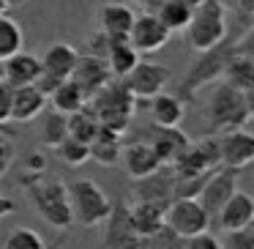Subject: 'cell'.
<instances>
[{
  "label": "cell",
  "mask_w": 254,
  "mask_h": 249,
  "mask_svg": "<svg viewBox=\"0 0 254 249\" xmlns=\"http://www.w3.org/2000/svg\"><path fill=\"white\" fill-rule=\"evenodd\" d=\"M22 189L28 194V203L36 214L55 230H68L74 225L71 203H68V186L61 178H52L50 172H22Z\"/></svg>",
  "instance_id": "6da1fadb"
},
{
  "label": "cell",
  "mask_w": 254,
  "mask_h": 249,
  "mask_svg": "<svg viewBox=\"0 0 254 249\" xmlns=\"http://www.w3.org/2000/svg\"><path fill=\"white\" fill-rule=\"evenodd\" d=\"M88 107L101 126L115 129V132L123 134L128 129V123H131V118H134L137 99L131 96V90L126 88L123 80L112 77L110 83H104L96 93L88 96Z\"/></svg>",
  "instance_id": "7a4b0ae2"
},
{
  "label": "cell",
  "mask_w": 254,
  "mask_h": 249,
  "mask_svg": "<svg viewBox=\"0 0 254 249\" xmlns=\"http://www.w3.org/2000/svg\"><path fill=\"white\" fill-rule=\"evenodd\" d=\"M230 36V19H227V8L219 6L216 0H205L202 6H197L189 17V25L183 28V44L191 52H208L216 44Z\"/></svg>",
  "instance_id": "3957f363"
},
{
  "label": "cell",
  "mask_w": 254,
  "mask_h": 249,
  "mask_svg": "<svg viewBox=\"0 0 254 249\" xmlns=\"http://www.w3.org/2000/svg\"><path fill=\"white\" fill-rule=\"evenodd\" d=\"M249 30H252V28H249ZM249 30H246V33H249ZM246 33H243V39H246ZM243 39H224L221 44H216L213 50L197 52L199 58L194 61V66L186 72V77H183L181 85H178L175 93L181 96L183 101H191L194 96L205 88V85H210V80H221V72H224V66L230 63V58L241 50Z\"/></svg>",
  "instance_id": "277c9868"
},
{
  "label": "cell",
  "mask_w": 254,
  "mask_h": 249,
  "mask_svg": "<svg viewBox=\"0 0 254 249\" xmlns=\"http://www.w3.org/2000/svg\"><path fill=\"white\" fill-rule=\"evenodd\" d=\"M252 118V93L232 88L227 83H219L210 93L208 101V129L213 134L230 132V129H243Z\"/></svg>",
  "instance_id": "5b68a950"
},
{
  "label": "cell",
  "mask_w": 254,
  "mask_h": 249,
  "mask_svg": "<svg viewBox=\"0 0 254 249\" xmlns=\"http://www.w3.org/2000/svg\"><path fill=\"white\" fill-rule=\"evenodd\" d=\"M68 203H71L74 225L79 227H101L110 216L112 200L93 178H79L68 186Z\"/></svg>",
  "instance_id": "8992f818"
},
{
  "label": "cell",
  "mask_w": 254,
  "mask_h": 249,
  "mask_svg": "<svg viewBox=\"0 0 254 249\" xmlns=\"http://www.w3.org/2000/svg\"><path fill=\"white\" fill-rule=\"evenodd\" d=\"M164 222L181 238H189V236H197V233L208 230L210 227V214L205 211V205L199 203L197 197H175L170 205H167Z\"/></svg>",
  "instance_id": "52a82bcc"
},
{
  "label": "cell",
  "mask_w": 254,
  "mask_h": 249,
  "mask_svg": "<svg viewBox=\"0 0 254 249\" xmlns=\"http://www.w3.org/2000/svg\"><path fill=\"white\" fill-rule=\"evenodd\" d=\"M172 80V69L164 63H153V61H139L131 72L123 77L126 88L131 90L134 99H153L156 93L167 88V83Z\"/></svg>",
  "instance_id": "ba28073f"
},
{
  "label": "cell",
  "mask_w": 254,
  "mask_h": 249,
  "mask_svg": "<svg viewBox=\"0 0 254 249\" xmlns=\"http://www.w3.org/2000/svg\"><path fill=\"white\" fill-rule=\"evenodd\" d=\"M104 249H137L139 247V233L131 225L126 203H115L112 200L110 216L104 219V238H101Z\"/></svg>",
  "instance_id": "9c48e42d"
},
{
  "label": "cell",
  "mask_w": 254,
  "mask_h": 249,
  "mask_svg": "<svg viewBox=\"0 0 254 249\" xmlns=\"http://www.w3.org/2000/svg\"><path fill=\"white\" fill-rule=\"evenodd\" d=\"M175 197V172L170 165H161L150 175L134 181V203H153V205H170Z\"/></svg>",
  "instance_id": "30bf717a"
},
{
  "label": "cell",
  "mask_w": 254,
  "mask_h": 249,
  "mask_svg": "<svg viewBox=\"0 0 254 249\" xmlns=\"http://www.w3.org/2000/svg\"><path fill=\"white\" fill-rule=\"evenodd\" d=\"M219 137V165L232 170H246L254 162V134L246 129H230Z\"/></svg>",
  "instance_id": "8fae6325"
},
{
  "label": "cell",
  "mask_w": 254,
  "mask_h": 249,
  "mask_svg": "<svg viewBox=\"0 0 254 249\" xmlns=\"http://www.w3.org/2000/svg\"><path fill=\"white\" fill-rule=\"evenodd\" d=\"M172 39V33L153 17L150 11L137 14L134 17V25L128 30L126 41L139 52V55H150V52H159L161 47H167V41Z\"/></svg>",
  "instance_id": "7c38bea8"
},
{
  "label": "cell",
  "mask_w": 254,
  "mask_h": 249,
  "mask_svg": "<svg viewBox=\"0 0 254 249\" xmlns=\"http://www.w3.org/2000/svg\"><path fill=\"white\" fill-rule=\"evenodd\" d=\"M238 175L241 170H232V167H216L208 172V181H205L202 192H199V203L205 205V211L210 214V219L216 216V211L232 197V192L238 189Z\"/></svg>",
  "instance_id": "4fadbf2b"
},
{
  "label": "cell",
  "mask_w": 254,
  "mask_h": 249,
  "mask_svg": "<svg viewBox=\"0 0 254 249\" xmlns=\"http://www.w3.org/2000/svg\"><path fill=\"white\" fill-rule=\"evenodd\" d=\"M134 17H137V11L131 6L110 0V3H101L96 11V30H101L110 39H126L134 25Z\"/></svg>",
  "instance_id": "5bb4252c"
},
{
  "label": "cell",
  "mask_w": 254,
  "mask_h": 249,
  "mask_svg": "<svg viewBox=\"0 0 254 249\" xmlns=\"http://www.w3.org/2000/svg\"><path fill=\"white\" fill-rule=\"evenodd\" d=\"M145 143L156 151L161 165H175V159L189 148L191 140L181 132V126H150Z\"/></svg>",
  "instance_id": "9a60e30c"
},
{
  "label": "cell",
  "mask_w": 254,
  "mask_h": 249,
  "mask_svg": "<svg viewBox=\"0 0 254 249\" xmlns=\"http://www.w3.org/2000/svg\"><path fill=\"white\" fill-rule=\"evenodd\" d=\"M216 219H219V227L224 233L252 227V222H254V200H252V194L235 189L232 197L227 200L219 211H216Z\"/></svg>",
  "instance_id": "2e32d148"
},
{
  "label": "cell",
  "mask_w": 254,
  "mask_h": 249,
  "mask_svg": "<svg viewBox=\"0 0 254 249\" xmlns=\"http://www.w3.org/2000/svg\"><path fill=\"white\" fill-rule=\"evenodd\" d=\"M39 61H41V74L63 83V80H68L74 74L79 52H77V47H71L68 41H55V44H50L44 50V55H39Z\"/></svg>",
  "instance_id": "e0dca14e"
},
{
  "label": "cell",
  "mask_w": 254,
  "mask_h": 249,
  "mask_svg": "<svg viewBox=\"0 0 254 249\" xmlns=\"http://www.w3.org/2000/svg\"><path fill=\"white\" fill-rule=\"evenodd\" d=\"M118 165L126 167L128 178L131 181H137V178H145L150 175L153 170H159L161 162L159 156H156V151L150 148L148 143H142V140H134V143H126L121 151V162Z\"/></svg>",
  "instance_id": "ac0fdd59"
},
{
  "label": "cell",
  "mask_w": 254,
  "mask_h": 249,
  "mask_svg": "<svg viewBox=\"0 0 254 249\" xmlns=\"http://www.w3.org/2000/svg\"><path fill=\"white\" fill-rule=\"evenodd\" d=\"M41 74V61L30 52L19 50L17 55L3 61V83H8L11 88H22V85H36Z\"/></svg>",
  "instance_id": "d6986e66"
},
{
  "label": "cell",
  "mask_w": 254,
  "mask_h": 249,
  "mask_svg": "<svg viewBox=\"0 0 254 249\" xmlns=\"http://www.w3.org/2000/svg\"><path fill=\"white\" fill-rule=\"evenodd\" d=\"M47 96L41 93L36 85H22V88H14L11 96V115L8 121H17V123H30L47 110Z\"/></svg>",
  "instance_id": "ffe728a7"
},
{
  "label": "cell",
  "mask_w": 254,
  "mask_h": 249,
  "mask_svg": "<svg viewBox=\"0 0 254 249\" xmlns=\"http://www.w3.org/2000/svg\"><path fill=\"white\" fill-rule=\"evenodd\" d=\"M88 148H90V159H93V162H99V165H107V167H115L118 162H121L123 134L115 132V129L99 126V129H96V134L90 137Z\"/></svg>",
  "instance_id": "44dd1931"
},
{
  "label": "cell",
  "mask_w": 254,
  "mask_h": 249,
  "mask_svg": "<svg viewBox=\"0 0 254 249\" xmlns=\"http://www.w3.org/2000/svg\"><path fill=\"white\" fill-rule=\"evenodd\" d=\"M71 80L79 85V88H82L85 96H90V93H96V90H99L104 83H110L112 74H110V69H107L104 61L90 58V55H79L77 66H74Z\"/></svg>",
  "instance_id": "7402d4cb"
},
{
  "label": "cell",
  "mask_w": 254,
  "mask_h": 249,
  "mask_svg": "<svg viewBox=\"0 0 254 249\" xmlns=\"http://www.w3.org/2000/svg\"><path fill=\"white\" fill-rule=\"evenodd\" d=\"M150 101V118L153 126H181L186 118V101L178 93H156Z\"/></svg>",
  "instance_id": "603a6c76"
},
{
  "label": "cell",
  "mask_w": 254,
  "mask_h": 249,
  "mask_svg": "<svg viewBox=\"0 0 254 249\" xmlns=\"http://www.w3.org/2000/svg\"><path fill=\"white\" fill-rule=\"evenodd\" d=\"M148 11L164 25L170 33H183V28L189 25V17H191V8H186L178 0H153L148 6Z\"/></svg>",
  "instance_id": "cb8c5ba5"
},
{
  "label": "cell",
  "mask_w": 254,
  "mask_h": 249,
  "mask_svg": "<svg viewBox=\"0 0 254 249\" xmlns=\"http://www.w3.org/2000/svg\"><path fill=\"white\" fill-rule=\"evenodd\" d=\"M47 101L52 104V110L63 112V115H71V112L82 110V107L88 104V96H85L82 88L68 77V80H63V83L58 85L50 96H47Z\"/></svg>",
  "instance_id": "d4e9b609"
},
{
  "label": "cell",
  "mask_w": 254,
  "mask_h": 249,
  "mask_svg": "<svg viewBox=\"0 0 254 249\" xmlns=\"http://www.w3.org/2000/svg\"><path fill=\"white\" fill-rule=\"evenodd\" d=\"M139 61H142V55H139V52L134 50V47L128 44L126 39H118L115 44H112V50H110V55H107L104 63H107V69H110L112 77H115V80H123Z\"/></svg>",
  "instance_id": "484cf974"
},
{
  "label": "cell",
  "mask_w": 254,
  "mask_h": 249,
  "mask_svg": "<svg viewBox=\"0 0 254 249\" xmlns=\"http://www.w3.org/2000/svg\"><path fill=\"white\" fill-rule=\"evenodd\" d=\"M164 205H153V203H134L128 205V216H131V225L137 227L139 236H148L156 227L164 225Z\"/></svg>",
  "instance_id": "4316f807"
},
{
  "label": "cell",
  "mask_w": 254,
  "mask_h": 249,
  "mask_svg": "<svg viewBox=\"0 0 254 249\" xmlns=\"http://www.w3.org/2000/svg\"><path fill=\"white\" fill-rule=\"evenodd\" d=\"M41 123H39V137L41 143L47 145V148H55V145H61L63 140L68 137V121L63 112L58 110H50V112H41Z\"/></svg>",
  "instance_id": "83f0119b"
},
{
  "label": "cell",
  "mask_w": 254,
  "mask_h": 249,
  "mask_svg": "<svg viewBox=\"0 0 254 249\" xmlns=\"http://www.w3.org/2000/svg\"><path fill=\"white\" fill-rule=\"evenodd\" d=\"M22 47H25L22 25L14 17H8V14H0V63L6 61V58L17 55Z\"/></svg>",
  "instance_id": "f1b7e54d"
},
{
  "label": "cell",
  "mask_w": 254,
  "mask_h": 249,
  "mask_svg": "<svg viewBox=\"0 0 254 249\" xmlns=\"http://www.w3.org/2000/svg\"><path fill=\"white\" fill-rule=\"evenodd\" d=\"M66 121H68V137L79 140V143H90V137L96 134V129L101 126V123L96 121V115L90 112L88 104H85L82 110L66 115Z\"/></svg>",
  "instance_id": "f546056e"
},
{
  "label": "cell",
  "mask_w": 254,
  "mask_h": 249,
  "mask_svg": "<svg viewBox=\"0 0 254 249\" xmlns=\"http://www.w3.org/2000/svg\"><path fill=\"white\" fill-rule=\"evenodd\" d=\"M58 154V159L63 162L66 167H82L85 162H90V148H88V143H79V140H74V137H66L61 145H55L52 148Z\"/></svg>",
  "instance_id": "4dcf8cb0"
},
{
  "label": "cell",
  "mask_w": 254,
  "mask_h": 249,
  "mask_svg": "<svg viewBox=\"0 0 254 249\" xmlns=\"http://www.w3.org/2000/svg\"><path fill=\"white\" fill-rule=\"evenodd\" d=\"M0 249H44V238H41L39 230L33 227H14V230L6 233Z\"/></svg>",
  "instance_id": "1f68e13d"
},
{
  "label": "cell",
  "mask_w": 254,
  "mask_h": 249,
  "mask_svg": "<svg viewBox=\"0 0 254 249\" xmlns=\"http://www.w3.org/2000/svg\"><path fill=\"white\" fill-rule=\"evenodd\" d=\"M181 244H183V238L164 222V225L156 227L153 233L139 236V247L137 249H181Z\"/></svg>",
  "instance_id": "d6a6232c"
},
{
  "label": "cell",
  "mask_w": 254,
  "mask_h": 249,
  "mask_svg": "<svg viewBox=\"0 0 254 249\" xmlns=\"http://www.w3.org/2000/svg\"><path fill=\"white\" fill-rule=\"evenodd\" d=\"M14 156H17V134L6 126L3 132H0V178L11 170Z\"/></svg>",
  "instance_id": "836d02e7"
},
{
  "label": "cell",
  "mask_w": 254,
  "mask_h": 249,
  "mask_svg": "<svg viewBox=\"0 0 254 249\" xmlns=\"http://www.w3.org/2000/svg\"><path fill=\"white\" fill-rule=\"evenodd\" d=\"M115 41L118 39H110V36H104L101 30H93V33L88 36V41H85V55L99 58V61H107V55H110V50H112Z\"/></svg>",
  "instance_id": "e575fe53"
},
{
  "label": "cell",
  "mask_w": 254,
  "mask_h": 249,
  "mask_svg": "<svg viewBox=\"0 0 254 249\" xmlns=\"http://www.w3.org/2000/svg\"><path fill=\"white\" fill-rule=\"evenodd\" d=\"M221 249H254V230L243 227V230H230L221 241Z\"/></svg>",
  "instance_id": "d590c367"
},
{
  "label": "cell",
  "mask_w": 254,
  "mask_h": 249,
  "mask_svg": "<svg viewBox=\"0 0 254 249\" xmlns=\"http://www.w3.org/2000/svg\"><path fill=\"white\" fill-rule=\"evenodd\" d=\"M181 249H221V241L210 230H205V233H197V236L183 238Z\"/></svg>",
  "instance_id": "8d00e7d4"
},
{
  "label": "cell",
  "mask_w": 254,
  "mask_h": 249,
  "mask_svg": "<svg viewBox=\"0 0 254 249\" xmlns=\"http://www.w3.org/2000/svg\"><path fill=\"white\" fill-rule=\"evenodd\" d=\"M11 96H14V88L0 80V123H8V115H11Z\"/></svg>",
  "instance_id": "74e56055"
},
{
  "label": "cell",
  "mask_w": 254,
  "mask_h": 249,
  "mask_svg": "<svg viewBox=\"0 0 254 249\" xmlns=\"http://www.w3.org/2000/svg\"><path fill=\"white\" fill-rule=\"evenodd\" d=\"M47 170V159L41 154H30L25 159V172H44Z\"/></svg>",
  "instance_id": "f35d334b"
},
{
  "label": "cell",
  "mask_w": 254,
  "mask_h": 249,
  "mask_svg": "<svg viewBox=\"0 0 254 249\" xmlns=\"http://www.w3.org/2000/svg\"><path fill=\"white\" fill-rule=\"evenodd\" d=\"M238 11V17L243 19V22H249V19L254 17V0H235V6H232Z\"/></svg>",
  "instance_id": "ab89813d"
},
{
  "label": "cell",
  "mask_w": 254,
  "mask_h": 249,
  "mask_svg": "<svg viewBox=\"0 0 254 249\" xmlns=\"http://www.w3.org/2000/svg\"><path fill=\"white\" fill-rule=\"evenodd\" d=\"M14 211H17V203H14L8 194L0 192V219H6L8 214H14Z\"/></svg>",
  "instance_id": "60d3db41"
},
{
  "label": "cell",
  "mask_w": 254,
  "mask_h": 249,
  "mask_svg": "<svg viewBox=\"0 0 254 249\" xmlns=\"http://www.w3.org/2000/svg\"><path fill=\"white\" fill-rule=\"evenodd\" d=\"M178 3H183V6H186V8H191V11H194V8H197V6H202L205 0H178Z\"/></svg>",
  "instance_id": "b9f144b4"
},
{
  "label": "cell",
  "mask_w": 254,
  "mask_h": 249,
  "mask_svg": "<svg viewBox=\"0 0 254 249\" xmlns=\"http://www.w3.org/2000/svg\"><path fill=\"white\" fill-rule=\"evenodd\" d=\"M44 249H66V241H55V244H44Z\"/></svg>",
  "instance_id": "7bdbcfd3"
},
{
  "label": "cell",
  "mask_w": 254,
  "mask_h": 249,
  "mask_svg": "<svg viewBox=\"0 0 254 249\" xmlns=\"http://www.w3.org/2000/svg\"><path fill=\"white\" fill-rule=\"evenodd\" d=\"M6 3V8H11V6H22V3H28V0H3Z\"/></svg>",
  "instance_id": "ee69618b"
},
{
  "label": "cell",
  "mask_w": 254,
  "mask_h": 249,
  "mask_svg": "<svg viewBox=\"0 0 254 249\" xmlns=\"http://www.w3.org/2000/svg\"><path fill=\"white\" fill-rule=\"evenodd\" d=\"M216 3H219V6H224V8H232V6H235V0H216Z\"/></svg>",
  "instance_id": "f6af8a7d"
},
{
  "label": "cell",
  "mask_w": 254,
  "mask_h": 249,
  "mask_svg": "<svg viewBox=\"0 0 254 249\" xmlns=\"http://www.w3.org/2000/svg\"><path fill=\"white\" fill-rule=\"evenodd\" d=\"M131 3H137V6H145V8H148L150 3H153V0H131Z\"/></svg>",
  "instance_id": "bcb514c9"
},
{
  "label": "cell",
  "mask_w": 254,
  "mask_h": 249,
  "mask_svg": "<svg viewBox=\"0 0 254 249\" xmlns=\"http://www.w3.org/2000/svg\"><path fill=\"white\" fill-rule=\"evenodd\" d=\"M0 80H3V63H0Z\"/></svg>",
  "instance_id": "7dc6e473"
},
{
  "label": "cell",
  "mask_w": 254,
  "mask_h": 249,
  "mask_svg": "<svg viewBox=\"0 0 254 249\" xmlns=\"http://www.w3.org/2000/svg\"><path fill=\"white\" fill-rule=\"evenodd\" d=\"M3 129H6V123H0V132H3Z\"/></svg>",
  "instance_id": "c3c4849f"
}]
</instances>
